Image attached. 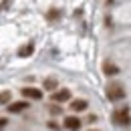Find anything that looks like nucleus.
<instances>
[{
  "instance_id": "f257e3e1",
  "label": "nucleus",
  "mask_w": 131,
  "mask_h": 131,
  "mask_svg": "<svg viewBox=\"0 0 131 131\" xmlns=\"http://www.w3.org/2000/svg\"><path fill=\"white\" fill-rule=\"evenodd\" d=\"M107 99H109V101H121V99H125V89H123L119 83L109 85V87H107Z\"/></svg>"
},
{
  "instance_id": "f03ea898",
  "label": "nucleus",
  "mask_w": 131,
  "mask_h": 131,
  "mask_svg": "<svg viewBox=\"0 0 131 131\" xmlns=\"http://www.w3.org/2000/svg\"><path fill=\"white\" fill-rule=\"evenodd\" d=\"M20 93H22V97H26V99H34V101L42 99V91L34 89V87H24V89H20Z\"/></svg>"
},
{
  "instance_id": "7ed1b4c3",
  "label": "nucleus",
  "mask_w": 131,
  "mask_h": 131,
  "mask_svg": "<svg viewBox=\"0 0 131 131\" xmlns=\"http://www.w3.org/2000/svg\"><path fill=\"white\" fill-rule=\"evenodd\" d=\"M69 99H71V91L69 89H61V91H54L52 93V101L54 103H65Z\"/></svg>"
},
{
  "instance_id": "20e7f679",
  "label": "nucleus",
  "mask_w": 131,
  "mask_h": 131,
  "mask_svg": "<svg viewBox=\"0 0 131 131\" xmlns=\"http://www.w3.org/2000/svg\"><path fill=\"white\" fill-rule=\"evenodd\" d=\"M81 125H83V123H81L79 117H67V119H65V127L69 131H79V129H81Z\"/></svg>"
},
{
  "instance_id": "39448f33",
  "label": "nucleus",
  "mask_w": 131,
  "mask_h": 131,
  "mask_svg": "<svg viewBox=\"0 0 131 131\" xmlns=\"http://www.w3.org/2000/svg\"><path fill=\"white\" fill-rule=\"evenodd\" d=\"M115 121L117 123H121V125H127V123H131V117L129 113H127V109H121V111H115Z\"/></svg>"
},
{
  "instance_id": "423d86ee",
  "label": "nucleus",
  "mask_w": 131,
  "mask_h": 131,
  "mask_svg": "<svg viewBox=\"0 0 131 131\" xmlns=\"http://www.w3.org/2000/svg\"><path fill=\"white\" fill-rule=\"evenodd\" d=\"M34 52V42H26V45H22L20 49H18V57L20 59H26V57H30Z\"/></svg>"
},
{
  "instance_id": "0eeeda50",
  "label": "nucleus",
  "mask_w": 131,
  "mask_h": 131,
  "mask_svg": "<svg viewBox=\"0 0 131 131\" xmlns=\"http://www.w3.org/2000/svg\"><path fill=\"white\" fill-rule=\"evenodd\" d=\"M103 73H105L107 77H113V75H117V73H119V67L113 65L111 61H105V63H103Z\"/></svg>"
},
{
  "instance_id": "6e6552de",
  "label": "nucleus",
  "mask_w": 131,
  "mask_h": 131,
  "mask_svg": "<svg viewBox=\"0 0 131 131\" xmlns=\"http://www.w3.org/2000/svg\"><path fill=\"white\" fill-rule=\"evenodd\" d=\"M87 105H89V103H87L85 99H75V101H71V109H73L75 113L85 111V109H87Z\"/></svg>"
},
{
  "instance_id": "1a4fd4ad",
  "label": "nucleus",
  "mask_w": 131,
  "mask_h": 131,
  "mask_svg": "<svg viewBox=\"0 0 131 131\" xmlns=\"http://www.w3.org/2000/svg\"><path fill=\"white\" fill-rule=\"evenodd\" d=\"M26 107H28L26 101H16V103H10V105H8V111H10V113H20V111H24Z\"/></svg>"
},
{
  "instance_id": "9d476101",
  "label": "nucleus",
  "mask_w": 131,
  "mask_h": 131,
  "mask_svg": "<svg viewBox=\"0 0 131 131\" xmlns=\"http://www.w3.org/2000/svg\"><path fill=\"white\" fill-rule=\"evenodd\" d=\"M57 87H59V81H57L54 77H47V79L42 81V89H45V91H52V93H54Z\"/></svg>"
},
{
  "instance_id": "9b49d317",
  "label": "nucleus",
  "mask_w": 131,
  "mask_h": 131,
  "mask_svg": "<svg viewBox=\"0 0 131 131\" xmlns=\"http://www.w3.org/2000/svg\"><path fill=\"white\" fill-rule=\"evenodd\" d=\"M47 18H49L50 22L57 20V18H61V10H59V8H50L49 12H47Z\"/></svg>"
},
{
  "instance_id": "f8f14e48",
  "label": "nucleus",
  "mask_w": 131,
  "mask_h": 131,
  "mask_svg": "<svg viewBox=\"0 0 131 131\" xmlns=\"http://www.w3.org/2000/svg\"><path fill=\"white\" fill-rule=\"evenodd\" d=\"M10 91H2L0 93V105H6V103H10Z\"/></svg>"
},
{
  "instance_id": "ddd939ff",
  "label": "nucleus",
  "mask_w": 131,
  "mask_h": 131,
  "mask_svg": "<svg viewBox=\"0 0 131 131\" xmlns=\"http://www.w3.org/2000/svg\"><path fill=\"white\" fill-rule=\"evenodd\" d=\"M49 109H50V113H52V115H59V113H61V107H59V105H50Z\"/></svg>"
},
{
  "instance_id": "4468645a",
  "label": "nucleus",
  "mask_w": 131,
  "mask_h": 131,
  "mask_svg": "<svg viewBox=\"0 0 131 131\" xmlns=\"http://www.w3.org/2000/svg\"><path fill=\"white\" fill-rule=\"evenodd\" d=\"M6 123H8V121H6L4 117H0V129H2V127H6Z\"/></svg>"
}]
</instances>
